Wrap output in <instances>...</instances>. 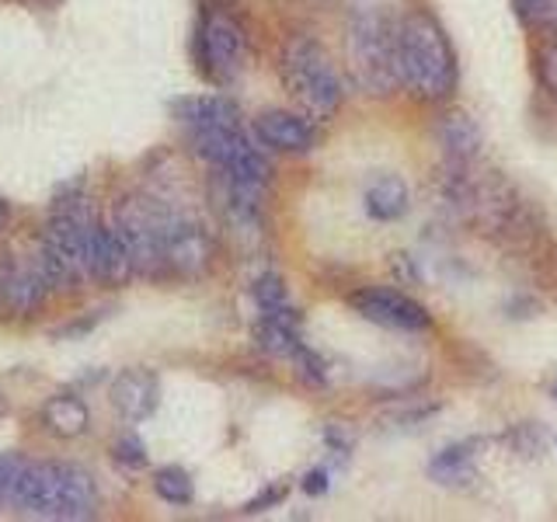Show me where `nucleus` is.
<instances>
[{
  "label": "nucleus",
  "mask_w": 557,
  "mask_h": 522,
  "mask_svg": "<svg viewBox=\"0 0 557 522\" xmlns=\"http://www.w3.org/2000/svg\"><path fill=\"white\" fill-rule=\"evenodd\" d=\"M11 505L32 519L84 522L98 515V481L91 470L66 460L22 463L11 487Z\"/></svg>",
  "instance_id": "1"
},
{
  "label": "nucleus",
  "mask_w": 557,
  "mask_h": 522,
  "mask_svg": "<svg viewBox=\"0 0 557 522\" xmlns=\"http://www.w3.org/2000/svg\"><path fill=\"white\" fill-rule=\"evenodd\" d=\"M397 74L400 87L422 101H443L457 87V57L443 25L414 11L397 25Z\"/></svg>",
  "instance_id": "2"
},
{
  "label": "nucleus",
  "mask_w": 557,
  "mask_h": 522,
  "mask_svg": "<svg viewBox=\"0 0 557 522\" xmlns=\"http://www.w3.org/2000/svg\"><path fill=\"white\" fill-rule=\"evenodd\" d=\"M283 80L289 95L304 104L313 119H331L342 109V77L324 46L307 35H296L283 49Z\"/></svg>",
  "instance_id": "3"
},
{
  "label": "nucleus",
  "mask_w": 557,
  "mask_h": 522,
  "mask_svg": "<svg viewBox=\"0 0 557 522\" xmlns=\"http://www.w3.org/2000/svg\"><path fill=\"white\" fill-rule=\"evenodd\" d=\"M171 213L174 206H168L157 196H147V191H133V196L119 202L112 223L119 226V234L133 254L136 275L164 278V234Z\"/></svg>",
  "instance_id": "4"
},
{
  "label": "nucleus",
  "mask_w": 557,
  "mask_h": 522,
  "mask_svg": "<svg viewBox=\"0 0 557 522\" xmlns=\"http://www.w3.org/2000/svg\"><path fill=\"white\" fill-rule=\"evenodd\" d=\"M352 70L366 95L387 98L400 87L397 25L383 14H362L352 28Z\"/></svg>",
  "instance_id": "5"
},
{
  "label": "nucleus",
  "mask_w": 557,
  "mask_h": 522,
  "mask_svg": "<svg viewBox=\"0 0 557 522\" xmlns=\"http://www.w3.org/2000/svg\"><path fill=\"white\" fill-rule=\"evenodd\" d=\"M196 63L206 80L234 84L248 63V32L231 11H206L196 28Z\"/></svg>",
  "instance_id": "6"
},
{
  "label": "nucleus",
  "mask_w": 557,
  "mask_h": 522,
  "mask_svg": "<svg viewBox=\"0 0 557 522\" xmlns=\"http://www.w3.org/2000/svg\"><path fill=\"white\" fill-rule=\"evenodd\" d=\"M216 258V240L206 226L174 209L168 220V234H164V278H202L213 269Z\"/></svg>",
  "instance_id": "7"
},
{
  "label": "nucleus",
  "mask_w": 557,
  "mask_h": 522,
  "mask_svg": "<svg viewBox=\"0 0 557 522\" xmlns=\"http://www.w3.org/2000/svg\"><path fill=\"white\" fill-rule=\"evenodd\" d=\"M352 310L370 324H380L387 331H405V335H418V331L432 327V313L418 300H411L408 293L391 286H362L352 296Z\"/></svg>",
  "instance_id": "8"
},
{
  "label": "nucleus",
  "mask_w": 557,
  "mask_h": 522,
  "mask_svg": "<svg viewBox=\"0 0 557 522\" xmlns=\"http://www.w3.org/2000/svg\"><path fill=\"white\" fill-rule=\"evenodd\" d=\"M251 129L261 147L278 150V153H310L321 139V133L313 129V122H307L296 112H286V109L261 112Z\"/></svg>",
  "instance_id": "9"
},
{
  "label": "nucleus",
  "mask_w": 557,
  "mask_h": 522,
  "mask_svg": "<svg viewBox=\"0 0 557 522\" xmlns=\"http://www.w3.org/2000/svg\"><path fill=\"white\" fill-rule=\"evenodd\" d=\"M112 408L126 418V422H147V418L161 405V380L147 365H129L112 380Z\"/></svg>",
  "instance_id": "10"
},
{
  "label": "nucleus",
  "mask_w": 557,
  "mask_h": 522,
  "mask_svg": "<svg viewBox=\"0 0 557 522\" xmlns=\"http://www.w3.org/2000/svg\"><path fill=\"white\" fill-rule=\"evenodd\" d=\"M49 296L52 286L39 265V258H11L4 313H11V318H32V313H39L46 307Z\"/></svg>",
  "instance_id": "11"
},
{
  "label": "nucleus",
  "mask_w": 557,
  "mask_h": 522,
  "mask_svg": "<svg viewBox=\"0 0 557 522\" xmlns=\"http://www.w3.org/2000/svg\"><path fill=\"white\" fill-rule=\"evenodd\" d=\"M136 275L133 254L115 223H98L91 237V278L101 286H126Z\"/></svg>",
  "instance_id": "12"
},
{
  "label": "nucleus",
  "mask_w": 557,
  "mask_h": 522,
  "mask_svg": "<svg viewBox=\"0 0 557 522\" xmlns=\"http://www.w3.org/2000/svg\"><path fill=\"white\" fill-rule=\"evenodd\" d=\"M171 112L182 122L185 133L234 126V122H240V109L223 95H188V98L171 101Z\"/></svg>",
  "instance_id": "13"
},
{
  "label": "nucleus",
  "mask_w": 557,
  "mask_h": 522,
  "mask_svg": "<svg viewBox=\"0 0 557 522\" xmlns=\"http://www.w3.org/2000/svg\"><path fill=\"white\" fill-rule=\"evenodd\" d=\"M39 425L57 439H81L91 428V408L81 394L60 390L46 397V405L39 408Z\"/></svg>",
  "instance_id": "14"
},
{
  "label": "nucleus",
  "mask_w": 557,
  "mask_h": 522,
  "mask_svg": "<svg viewBox=\"0 0 557 522\" xmlns=\"http://www.w3.org/2000/svg\"><path fill=\"white\" fill-rule=\"evenodd\" d=\"M435 139H440V147L446 150L449 161H457V164H474L484 144L478 122L457 109L440 115V122H435Z\"/></svg>",
  "instance_id": "15"
},
{
  "label": "nucleus",
  "mask_w": 557,
  "mask_h": 522,
  "mask_svg": "<svg viewBox=\"0 0 557 522\" xmlns=\"http://www.w3.org/2000/svg\"><path fill=\"white\" fill-rule=\"evenodd\" d=\"M362 206H366V213H370V220L394 223L411 209V188L400 174H380V178L366 185Z\"/></svg>",
  "instance_id": "16"
},
{
  "label": "nucleus",
  "mask_w": 557,
  "mask_h": 522,
  "mask_svg": "<svg viewBox=\"0 0 557 522\" xmlns=\"http://www.w3.org/2000/svg\"><path fill=\"white\" fill-rule=\"evenodd\" d=\"M251 296H255V307H258L261 321H278V324L300 327V313H296V307L289 300V289L283 283V275H275V272L258 275L251 283Z\"/></svg>",
  "instance_id": "17"
},
{
  "label": "nucleus",
  "mask_w": 557,
  "mask_h": 522,
  "mask_svg": "<svg viewBox=\"0 0 557 522\" xmlns=\"http://www.w3.org/2000/svg\"><path fill=\"white\" fill-rule=\"evenodd\" d=\"M429 474L432 481H440L446 487H463L478 477V470H474V452H470L467 446H449L443 452H435V457L429 460Z\"/></svg>",
  "instance_id": "18"
},
{
  "label": "nucleus",
  "mask_w": 557,
  "mask_h": 522,
  "mask_svg": "<svg viewBox=\"0 0 557 522\" xmlns=\"http://www.w3.org/2000/svg\"><path fill=\"white\" fill-rule=\"evenodd\" d=\"M153 495L174 505V509H185V505H191V498H196V484H191L188 470L182 467H161L153 474Z\"/></svg>",
  "instance_id": "19"
},
{
  "label": "nucleus",
  "mask_w": 557,
  "mask_h": 522,
  "mask_svg": "<svg viewBox=\"0 0 557 522\" xmlns=\"http://www.w3.org/2000/svg\"><path fill=\"white\" fill-rule=\"evenodd\" d=\"M516 14L530 28H544L557 35V0H516Z\"/></svg>",
  "instance_id": "20"
},
{
  "label": "nucleus",
  "mask_w": 557,
  "mask_h": 522,
  "mask_svg": "<svg viewBox=\"0 0 557 522\" xmlns=\"http://www.w3.org/2000/svg\"><path fill=\"white\" fill-rule=\"evenodd\" d=\"M112 457H115V463L119 467H126V470H144L147 467V446H144V439L139 435H122V439H115V446H112Z\"/></svg>",
  "instance_id": "21"
},
{
  "label": "nucleus",
  "mask_w": 557,
  "mask_h": 522,
  "mask_svg": "<svg viewBox=\"0 0 557 522\" xmlns=\"http://www.w3.org/2000/svg\"><path fill=\"white\" fill-rule=\"evenodd\" d=\"M286 492H289V487H286L283 481H275V484L265 487V492L255 495L248 505H244V512H248V515H255V512H269V509H275V505L286 498Z\"/></svg>",
  "instance_id": "22"
},
{
  "label": "nucleus",
  "mask_w": 557,
  "mask_h": 522,
  "mask_svg": "<svg viewBox=\"0 0 557 522\" xmlns=\"http://www.w3.org/2000/svg\"><path fill=\"white\" fill-rule=\"evenodd\" d=\"M536 74H540V84H544L547 91L557 98V42L547 46V49L536 57Z\"/></svg>",
  "instance_id": "23"
},
{
  "label": "nucleus",
  "mask_w": 557,
  "mask_h": 522,
  "mask_svg": "<svg viewBox=\"0 0 557 522\" xmlns=\"http://www.w3.org/2000/svg\"><path fill=\"white\" fill-rule=\"evenodd\" d=\"M17 470H22V460H14V457H0V505L11 501V487H14Z\"/></svg>",
  "instance_id": "24"
},
{
  "label": "nucleus",
  "mask_w": 557,
  "mask_h": 522,
  "mask_svg": "<svg viewBox=\"0 0 557 522\" xmlns=\"http://www.w3.org/2000/svg\"><path fill=\"white\" fill-rule=\"evenodd\" d=\"M304 492H307V495H324V492H327V470H324V467L310 470V474L304 477Z\"/></svg>",
  "instance_id": "25"
},
{
  "label": "nucleus",
  "mask_w": 557,
  "mask_h": 522,
  "mask_svg": "<svg viewBox=\"0 0 557 522\" xmlns=\"http://www.w3.org/2000/svg\"><path fill=\"white\" fill-rule=\"evenodd\" d=\"M324 439H327L331 452H338V457H342V452H348V449H352V435H348V432H338V425H331V428H327V435H324Z\"/></svg>",
  "instance_id": "26"
},
{
  "label": "nucleus",
  "mask_w": 557,
  "mask_h": 522,
  "mask_svg": "<svg viewBox=\"0 0 557 522\" xmlns=\"http://www.w3.org/2000/svg\"><path fill=\"white\" fill-rule=\"evenodd\" d=\"M8 275H11V254L0 251V313H4V293H8Z\"/></svg>",
  "instance_id": "27"
},
{
  "label": "nucleus",
  "mask_w": 557,
  "mask_h": 522,
  "mask_svg": "<svg viewBox=\"0 0 557 522\" xmlns=\"http://www.w3.org/2000/svg\"><path fill=\"white\" fill-rule=\"evenodd\" d=\"M8 216H11V209H8V202H4V199H0V226L8 223Z\"/></svg>",
  "instance_id": "28"
},
{
  "label": "nucleus",
  "mask_w": 557,
  "mask_h": 522,
  "mask_svg": "<svg viewBox=\"0 0 557 522\" xmlns=\"http://www.w3.org/2000/svg\"><path fill=\"white\" fill-rule=\"evenodd\" d=\"M0 418H8V397H4V390H0Z\"/></svg>",
  "instance_id": "29"
},
{
  "label": "nucleus",
  "mask_w": 557,
  "mask_h": 522,
  "mask_svg": "<svg viewBox=\"0 0 557 522\" xmlns=\"http://www.w3.org/2000/svg\"><path fill=\"white\" fill-rule=\"evenodd\" d=\"M554 397H557V387H554Z\"/></svg>",
  "instance_id": "30"
}]
</instances>
